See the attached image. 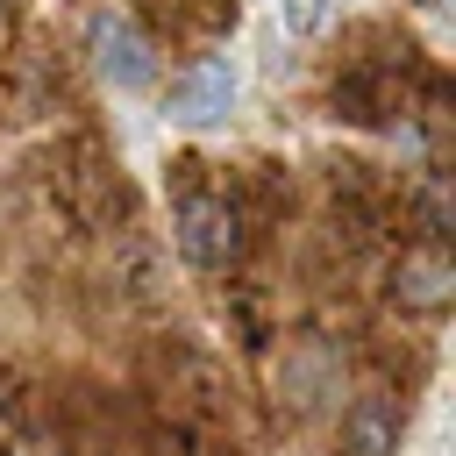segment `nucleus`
<instances>
[{"label": "nucleus", "instance_id": "f03ea898", "mask_svg": "<svg viewBox=\"0 0 456 456\" xmlns=\"http://www.w3.org/2000/svg\"><path fill=\"white\" fill-rule=\"evenodd\" d=\"M86 50H93V64H100L114 86H128V93L157 78V50H150V36H142L128 14H114V7H107V14H93Z\"/></svg>", "mask_w": 456, "mask_h": 456}, {"label": "nucleus", "instance_id": "0eeeda50", "mask_svg": "<svg viewBox=\"0 0 456 456\" xmlns=\"http://www.w3.org/2000/svg\"><path fill=\"white\" fill-rule=\"evenodd\" d=\"M428 7H449V0H428Z\"/></svg>", "mask_w": 456, "mask_h": 456}, {"label": "nucleus", "instance_id": "f257e3e1", "mask_svg": "<svg viewBox=\"0 0 456 456\" xmlns=\"http://www.w3.org/2000/svg\"><path fill=\"white\" fill-rule=\"evenodd\" d=\"M171 228H178V249H185L200 271H221V264H235V249H242V221H235V207L214 200V192H185L178 214H171Z\"/></svg>", "mask_w": 456, "mask_h": 456}, {"label": "nucleus", "instance_id": "20e7f679", "mask_svg": "<svg viewBox=\"0 0 456 456\" xmlns=\"http://www.w3.org/2000/svg\"><path fill=\"white\" fill-rule=\"evenodd\" d=\"M392 299L413 306V314H442L456 299V264L442 256V242H428V249H413V256L392 264Z\"/></svg>", "mask_w": 456, "mask_h": 456}, {"label": "nucleus", "instance_id": "423d86ee", "mask_svg": "<svg viewBox=\"0 0 456 456\" xmlns=\"http://www.w3.org/2000/svg\"><path fill=\"white\" fill-rule=\"evenodd\" d=\"M328 7H335V0H278V21H285L292 36H314V28L328 21Z\"/></svg>", "mask_w": 456, "mask_h": 456}, {"label": "nucleus", "instance_id": "39448f33", "mask_svg": "<svg viewBox=\"0 0 456 456\" xmlns=\"http://www.w3.org/2000/svg\"><path fill=\"white\" fill-rule=\"evenodd\" d=\"M399 435H406V406L385 392H363L342 413V456H399Z\"/></svg>", "mask_w": 456, "mask_h": 456}, {"label": "nucleus", "instance_id": "7ed1b4c3", "mask_svg": "<svg viewBox=\"0 0 456 456\" xmlns=\"http://www.w3.org/2000/svg\"><path fill=\"white\" fill-rule=\"evenodd\" d=\"M228 107H235V64L228 57H200L185 78H171V100H164V114L185 121V128H207Z\"/></svg>", "mask_w": 456, "mask_h": 456}]
</instances>
